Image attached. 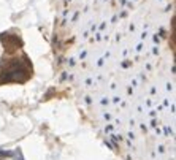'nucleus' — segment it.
<instances>
[]
</instances>
